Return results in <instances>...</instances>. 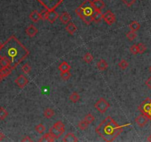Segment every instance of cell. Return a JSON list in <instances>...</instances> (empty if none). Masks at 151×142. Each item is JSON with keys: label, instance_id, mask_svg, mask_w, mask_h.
<instances>
[{"label": "cell", "instance_id": "cell-24", "mask_svg": "<svg viewBox=\"0 0 151 142\" xmlns=\"http://www.w3.org/2000/svg\"><path fill=\"white\" fill-rule=\"evenodd\" d=\"M69 98V100L71 102L76 103V102H78V101H80V96L79 95V93H78L77 92H73V93L70 95Z\"/></svg>", "mask_w": 151, "mask_h": 142}, {"label": "cell", "instance_id": "cell-5", "mask_svg": "<svg viewBox=\"0 0 151 142\" xmlns=\"http://www.w3.org/2000/svg\"><path fill=\"white\" fill-rule=\"evenodd\" d=\"M94 107L96 108L98 112L103 114V113H106L108 109V108L110 107V104L108 103V101L107 100H106L103 98H101L95 103Z\"/></svg>", "mask_w": 151, "mask_h": 142}, {"label": "cell", "instance_id": "cell-17", "mask_svg": "<svg viewBox=\"0 0 151 142\" xmlns=\"http://www.w3.org/2000/svg\"><path fill=\"white\" fill-rule=\"evenodd\" d=\"M77 30H78V28H77L76 25L72 22H69L67 26H66V30H67L70 35H73L74 33L76 32Z\"/></svg>", "mask_w": 151, "mask_h": 142}, {"label": "cell", "instance_id": "cell-44", "mask_svg": "<svg viewBox=\"0 0 151 142\" xmlns=\"http://www.w3.org/2000/svg\"><path fill=\"white\" fill-rule=\"evenodd\" d=\"M5 135H4L2 132H0V141H2L5 139Z\"/></svg>", "mask_w": 151, "mask_h": 142}, {"label": "cell", "instance_id": "cell-25", "mask_svg": "<svg viewBox=\"0 0 151 142\" xmlns=\"http://www.w3.org/2000/svg\"><path fill=\"white\" fill-rule=\"evenodd\" d=\"M140 27H141V25H140L139 23L137 21H133L130 23V25H129L130 29L131 30L135 31V32H136V31H138L140 29Z\"/></svg>", "mask_w": 151, "mask_h": 142}, {"label": "cell", "instance_id": "cell-35", "mask_svg": "<svg viewBox=\"0 0 151 142\" xmlns=\"http://www.w3.org/2000/svg\"><path fill=\"white\" fill-rule=\"evenodd\" d=\"M118 66L120 67L122 70H125L127 67H128V62H127L125 59H122L120 62H119Z\"/></svg>", "mask_w": 151, "mask_h": 142}, {"label": "cell", "instance_id": "cell-18", "mask_svg": "<svg viewBox=\"0 0 151 142\" xmlns=\"http://www.w3.org/2000/svg\"><path fill=\"white\" fill-rule=\"evenodd\" d=\"M55 138L52 137L51 136V134L49 132L48 133H45L44 135H43L41 137V139H39L38 141L40 142H53L55 141Z\"/></svg>", "mask_w": 151, "mask_h": 142}, {"label": "cell", "instance_id": "cell-8", "mask_svg": "<svg viewBox=\"0 0 151 142\" xmlns=\"http://www.w3.org/2000/svg\"><path fill=\"white\" fill-rule=\"evenodd\" d=\"M15 83L16 84L17 86L20 87V88H24L29 83V80H28V78L25 76L20 75L15 80Z\"/></svg>", "mask_w": 151, "mask_h": 142}, {"label": "cell", "instance_id": "cell-4", "mask_svg": "<svg viewBox=\"0 0 151 142\" xmlns=\"http://www.w3.org/2000/svg\"><path fill=\"white\" fill-rule=\"evenodd\" d=\"M44 8L49 11L55 10L64 0H37Z\"/></svg>", "mask_w": 151, "mask_h": 142}, {"label": "cell", "instance_id": "cell-48", "mask_svg": "<svg viewBox=\"0 0 151 142\" xmlns=\"http://www.w3.org/2000/svg\"><path fill=\"white\" fill-rule=\"evenodd\" d=\"M150 72H151V66H150Z\"/></svg>", "mask_w": 151, "mask_h": 142}, {"label": "cell", "instance_id": "cell-30", "mask_svg": "<svg viewBox=\"0 0 151 142\" xmlns=\"http://www.w3.org/2000/svg\"><path fill=\"white\" fill-rule=\"evenodd\" d=\"M45 130H46L45 127H44V124H38L36 127H35V130H36V132L39 134L44 133V131H45Z\"/></svg>", "mask_w": 151, "mask_h": 142}, {"label": "cell", "instance_id": "cell-27", "mask_svg": "<svg viewBox=\"0 0 151 142\" xmlns=\"http://www.w3.org/2000/svg\"><path fill=\"white\" fill-rule=\"evenodd\" d=\"M53 127L56 128V129L58 130L62 131V132H63L65 131V125H64V124H63L61 121H57V122H55V124H54Z\"/></svg>", "mask_w": 151, "mask_h": 142}, {"label": "cell", "instance_id": "cell-12", "mask_svg": "<svg viewBox=\"0 0 151 142\" xmlns=\"http://www.w3.org/2000/svg\"><path fill=\"white\" fill-rule=\"evenodd\" d=\"M25 31H26L27 35V36L30 38L34 37V36L37 34L38 32V30L37 28H36L33 25H30V26L27 28L26 30Z\"/></svg>", "mask_w": 151, "mask_h": 142}, {"label": "cell", "instance_id": "cell-15", "mask_svg": "<svg viewBox=\"0 0 151 142\" xmlns=\"http://www.w3.org/2000/svg\"><path fill=\"white\" fill-rule=\"evenodd\" d=\"M29 18L33 22H38L39 20L41 19V15L37 10H35L31 12L29 16Z\"/></svg>", "mask_w": 151, "mask_h": 142}, {"label": "cell", "instance_id": "cell-45", "mask_svg": "<svg viewBox=\"0 0 151 142\" xmlns=\"http://www.w3.org/2000/svg\"><path fill=\"white\" fill-rule=\"evenodd\" d=\"M148 141L151 142V135H150V136H148Z\"/></svg>", "mask_w": 151, "mask_h": 142}, {"label": "cell", "instance_id": "cell-3", "mask_svg": "<svg viewBox=\"0 0 151 142\" xmlns=\"http://www.w3.org/2000/svg\"><path fill=\"white\" fill-rule=\"evenodd\" d=\"M95 12L96 10L93 6L92 0H85L80 6L75 9L76 14L80 17L86 25H90L92 22Z\"/></svg>", "mask_w": 151, "mask_h": 142}, {"label": "cell", "instance_id": "cell-39", "mask_svg": "<svg viewBox=\"0 0 151 142\" xmlns=\"http://www.w3.org/2000/svg\"><path fill=\"white\" fill-rule=\"evenodd\" d=\"M48 12H49V10H47V9H45V8L40 12V15H41V19H42V20L47 19V15H48Z\"/></svg>", "mask_w": 151, "mask_h": 142}, {"label": "cell", "instance_id": "cell-36", "mask_svg": "<svg viewBox=\"0 0 151 142\" xmlns=\"http://www.w3.org/2000/svg\"><path fill=\"white\" fill-rule=\"evenodd\" d=\"M22 72L25 74H28L31 72V67L28 64H25L21 67Z\"/></svg>", "mask_w": 151, "mask_h": 142}, {"label": "cell", "instance_id": "cell-46", "mask_svg": "<svg viewBox=\"0 0 151 142\" xmlns=\"http://www.w3.org/2000/svg\"><path fill=\"white\" fill-rule=\"evenodd\" d=\"M2 44H2V43H1V42H0V51H1V49H2Z\"/></svg>", "mask_w": 151, "mask_h": 142}, {"label": "cell", "instance_id": "cell-21", "mask_svg": "<svg viewBox=\"0 0 151 142\" xmlns=\"http://www.w3.org/2000/svg\"><path fill=\"white\" fill-rule=\"evenodd\" d=\"M102 19H103V14L101 11H98L96 10L95 13H94V18H93V21L95 23H100Z\"/></svg>", "mask_w": 151, "mask_h": 142}, {"label": "cell", "instance_id": "cell-10", "mask_svg": "<svg viewBox=\"0 0 151 142\" xmlns=\"http://www.w3.org/2000/svg\"><path fill=\"white\" fill-rule=\"evenodd\" d=\"M59 15L55 10H52V11L48 12V15H47V19L51 24H53L56 20L58 19Z\"/></svg>", "mask_w": 151, "mask_h": 142}, {"label": "cell", "instance_id": "cell-47", "mask_svg": "<svg viewBox=\"0 0 151 142\" xmlns=\"http://www.w3.org/2000/svg\"><path fill=\"white\" fill-rule=\"evenodd\" d=\"M2 78H3V77L2 76L0 75V82H2Z\"/></svg>", "mask_w": 151, "mask_h": 142}, {"label": "cell", "instance_id": "cell-13", "mask_svg": "<svg viewBox=\"0 0 151 142\" xmlns=\"http://www.w3.org/2000/svg\"><path fill=\"white\" fill-rule=\"evenodd\" d=\"M62 141L64 142H77L78 141V139L76 137L75 134L72 132H69L66 135Z\"/></svg>", "mask_w": 151, "mask_h": 142}, {"label": "cell", "instance_id": "cell-29", "mask_svg": "<svg viewBox=\"0 0 151 142\" xmlns=\"http://www.w3.org/2000/svg\"><path fill=\"white\" fill-rule=\"evenodd\" d=\"M8 116V113L4 107H0V120H5Z\"/></svg>", "mask_w": 151, "mask_h": 142}, {"label": "cell", "instance_id": "cell-33", "mask_svg": "<svg viewBox=\"0 0 151 142\" xmlns=\"http://www.w3.org/2000/svg\"><path fill=\"white\" fill-rule=\"evenodd\" d=\"M88 125H89V124L86 122L84 119L82 120V121H80L78 124V127L80 128V130H85L86 128L88 127Z\"/></svg>", "mask_w": 151, "mask_h": 142}, {"label": "cell", "instance_id": "cell-42", "mask_svg": "<svg viewBox=\"0 0 151 142\" xmlns=\"http://www.w3.org/2000/svg\"><path fill=\"white\" fill-rule=\"evenodd\" d=\"M145 85H146L147 86H148V87H149V88L151 90V76L148 78L146 82H145Z\"/></svg>", "mask_w": 151, "mask_h": 142}, {"label": "cell", "instance_id": "cell-6", "mask_svg": "<svg viewBox=\"0 0 151 142\" xmlns=\"http://www.w3.org/2000/svg\"><path fill=\"white\" fill-rule=\"evenodd\" d=\"M103 20L108 25H112L116 21V17L111 10H108L103 13Z\"/></svg>", "mask_w": 151, "mask_h": 142}, {"label": "cell", "instance_id": "cell-41", "mask_svg": "<svg viewBox=\"0 0 151 142\" xmlns=\"http://www.w3.org/2000/svg\"><path fill=\"white\" fill-rule=\"evenodd\" d=\"M21 141H23V142H28V141L32 142V141H33V139H31L30 137H29V136H25V137L21 139Z\"/></svg>", "mask_w": 151, "mask_h": 142}, {"label": "cell", "instance_id": "cell-11", "mask_svg": "<svg viewBox=\"0 0 151 142\" xmlns=\"http://www.w3.org/2000/svg\"><path fill=\"white\" fill-rule=\"evenodd\" d=\"M92 4L94 9L98 11H101L106 6L102 0H92Z\"/></svg>", "mask_w": 151, "mask_h": 142}, {"label": "cell", "instance_id": "cell-2", "mask_svg": "<svg viewBox=\"0 0 151 142\" xmlns=\"http://www.w3.org/2000/svg\"><path fill=\"white\" fill-rule=\"evenodd\" d=\"M131 124L119 125L111 116H108L97 127L96 132L105 141H114L117 136L126 127H130Z\"/></svg>", "mask_w": 151, "mask_h": 142}, {"label": "cell", "instance_id": "cell-40", "mask_svg": "<svg viewBox=\"0 0 151 142\" xmlns=\"http://www.w3.org/2000/svg\"><path fill=\"white\" fill-rule=\"evenodd\" d=\"M122 1L127 5V6L130 7L136 2L137 0H122Z\"/></svg>", "mask_w": 151, "mask_h": 142}, {"label": "cell", "instance_id": "cell-22", "mask_svg": "<svg viewBox=\"0 0 151 142\" xmlns=\"http://www.w3.org/2000/svg\"><path fill=\"white\" fill-rule=\"evenodd\" d=\"M97 68L99 69L100 70H106V69L108 68V64L107 62H106V60H104V59H100V60L97 62Z\"/></svg>", "mask_w": 151, "mask_h": 142}, {"label": "cell", "instance_id": "cell-9", "mask_svg": "<svg viewBox=\"0 0 151 142\" xmlns=\"http://www.w3.org/2000/svg\"><path fill=\"white\" fill-rule=\"evenodd\" d=\"M148 120H149L148 119V118L147 117L145 114L141 113V114H140L138 117L136 118L135 121H136L137 124L139 125V127H145V126L146 125Z\"/></svg>", "mask_w": 151, "mask_h": 142}, {"label": "cell", "instance_id": "cell-7", "mask_svg": "<svg viewBox=\"0 0 151 142\" xmlns=\"http://www.w3.org/2000/svg\"><path fill=\"white\" fill-rule=\"evenodd\" d=\"M151 109V98H147L139 107V109L143 114L146 115Z\"/></svg>", "mask_w": 151, "mask_h": 142}, {"label": "cell", "instance_id": "cell-32", "mask_svg": "<svg viewBox=\"0 0 151 142\" xmlns=\"http://www.w3.org/2000/svg\"><path fill=\"white\" fill-rule=\"evenodd\" d=\"M94 119H95V118H94V116H93L91 113H88V114L86 115L84 118V120L86 121V122L88 123L89 124L92 123L93 121H94Z\"/></svg>", "mask_w": 151, "mask_h": 142}, {"label": "cell", "instance_id": "cell-20", "mask_svg": "<svg viewBox=\"0 0 151 142\" xmlns=\"http://www.w3.org/2000/svg\"><path fill=\"white\" fill-rule=\"evenodd\" d=\"M12 70H13V69L10 67H2V68L0 69V75L2 76L3 78H5V77H7L11 73Z\"/></svg>", "mask_w": 151, "mask_h": 142}, {"label": "cell", "instance_id": "cell-28", "mask_svg": "<svg viewBox=\"0 0 151 142\" xmlns=\"http://www.w3.org/2000/svg\"><path fill=\"white\" fill-rule=\"evenodd\" d=\"M83 59L86 63H88L89 64V63H91V62H92L93 59H94V57H93L92 55H91V53H86L84 55V56H83Z\"/></svg>", "mask_w": 151, "mask_h": 142}, {"label": "cell", "instance_id": "cell-34", "mask_svg": "<svg viewBox=\"0 0 151 142\" xmlns=\"http://www.w3.org/2000/svg\"><path fill=\"white\" fill-rule=\"evenodd\" d=\"M126 36H127V39H128L129 41H133V40H134V39L137 38V33H135V31L131 30L127 33Z\"/></svg>", "mask_w": 151, "mask_h": 142}, {"label": "cell", "instance_id": "cell-31", "mask_svg": "<svg viewBox=\"0 0 151 142\" xmlns=\"http://www.w3.org/2000/svg\"><path fill=\"white\" fill-rule=\"evenodd\" d=\"M71 76V74L70 73L69 71H64V72H61L60 73V77L63 80L67 81L69 80Z\"/></svg>", "mask_w": 151, "mask_h": 142}, {"label": "cell", "instance_id": "cell-23", "mask_svg": "<svg viewBox=\"0 0 151 142\" xmlns=\"http://www.w3.org/2000/svg\"><path fill=\"white\" fill-rule=\"evenodd\" d=\"M58 70L60 72H64V71H69L71 70V66L67 63V62H63L61 64L59 65Z\"/></svg>", "mask_w": 151, "mask_h": 142}, {"label": "cell", "instance_id": "cell-26", "mask_svg": "<svg viewBox=\"0 0 151 142\" xmlns=\"http://www.w3.org/2000/svg\"><path fill=\"white\" fill-rule=\"evenodd\" d=\"M55 115V111L51 108H47L44 112V117L47 118H51Z\"/></svg>", "mask_w": 151, "mask_h": 142}, {"label": "cell", "instance_id": "cell-19", "mask_svg": "<svg viewBox=\"0 0 151 142\" xmlns=\"http://www.w3.org/2000/svg\"><path fill=\"white\" fill-rule=\"evenodd\" d=\"M11 62L8 58L5 57V56H1L0 57V66L2 67H10Z\"/></svg>", "mask_w": 151, "mask_h": 142}, {"label": "cell", "instance_id": "cell-1", "mask_svg": "<svg viewBox=\"0 0 151 142\" xmlns=\"http://www.w3.org/2000/svg\"><path fill=\"white\" fill-rule=\"evenodd\" d=\"M30 54L27 48L15 36H11L2 44L0 51V57L8 58L11 62L10 67L15 69L21 62L25 60Z\"/></svg>", "mask_w": 151, "mask_h": 142}, {"label": "cell", "instance_id": "cell-14", "mask_svg": "<svg viewBox=\"0 0 151 142\" xmlns=\"http://www.w3.org/2000/svg\"><path fill=\"white\" fill-rule=\"evenodd\" d=\"M59 19L64 25L68 24L69 22H70V20H71V15L67 12H63L59 17Z\"/></svg>", "mask_w": 151, "mask_h": 142}, {"label": "cell", "instance_id": "cell-43", "mask_svg": "<svg viewBox=\"0 0 151 142\" xmlns=\"http://www.w3.org/2000/svg\"><path fill=\"white\" fill-rule=\"evenodd\" d=\"M145 116H147V117H148V119H149V120H150V121H151V109H150V111H149V112H148V113H147V114H146V115H145Z\"/></svg>", "mask_w": 151, "mask_h": 142}, {"label": "cell", "instance_id": "cell-37", "mask_svg": "<svg viewBox=\"0 0 151 142\" xmlns=\"http://www.w3.org/2000/svg\"><path fill=\"white\" fill-rule=\"evenodd\" d=\"M137 46H138L139 53L142 54V53H144L145 51H146V50H147L146 46H145L144 44H142V43H139V44H137Z\"/></svg>", "mask_w": 151, "mask_h": 142}, {"label": "cell", "instance_id": "cell-16", "mask_svg": "<svg viewBox=\"0 0 151 142\" xmlns=\"http://www.w3.org/2000/svg\"><path fill=\"white\" fill-rule=\"evenodd\" d=\"M49 132L51 134V136H52L53 138H55V139L60 138L63 133V132H62V131L60 130H58L56 129V128L54 127H52L49 129Z\"/></svg>", "mask_w": 151, "mask_h": 142}, {"label": "cell", "instance_id": "cell-38", "mask_svg": "<svg viewBox=\"0 0 151 142\" xmlns=\"http://www.w3.org/2000/svg\"><path fill=\"white\" fill-rule=\"evenodd\" d=\"M130 51L133 55H137L139 53V50H138V46L137 44H133L131 47H130Z\"/></svg>", "mask_w": 151, "mask_h": 142}]
</instances>
